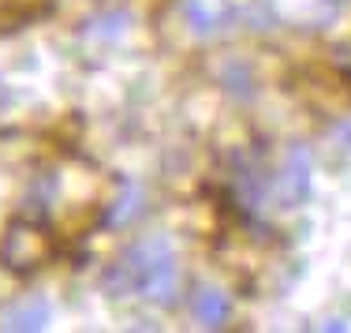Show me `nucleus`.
<instances>
[{
	"instance_id": "1",
	"label": "nucleus",
	"mask_w": 351,
	"mask_h": 333,
	"mask_svg": "<svg viewBox=\"0 0 351 333\" xmlns=\"http://www.w3.org/2000/svg\"><path fill=\"white\" fill-rule=\"evenodd\" d=\"M131 259L138 266V281H142V296L149 303L169 307L176 303V292H180V270H176V251L165 236H146L138 244L128 247Z\"/></svg>"
},
{
	"instance_id": "2",
	"label": "nucleus",
	"mask_w": 351,
	"mask_h": 333,
	"mask_svg": "<svg viewBox=\"0 0 351 333\" xmlns=\"http://www.w3.org/2000/svg\"><path fill=\"white\" fill-rule=\"evenodd\" d=\"M53 259V236H49L45 225L38 221H12L0 232V266L15 277H30L41 266Z\"/></svg>"
},
{
	"instance_id": "3",
	"label": "nucleus",
	"mask_w": 351,
	"mask_h": 333,
	"mask_svg": "<svg viewBox=\"0 0 351 333\" xmlns=\"http://www.w3.org/2000/svg\"><path fill=\"white\" fill-rule=\"evenodd\" d=\"M311 172H314V161H311V150L306 146H288V154H284V165L277 172V180H273V198H277L280 206H303L306 195H311Z\"/></svg>"
},
{
	"instance_id": "4",
	"label": "nucleus",
	"mask_w": 351,
	"mask_h": 333,
	"mask_svg": "<svg viewBox=\"0 0 351 333\" xmlns=\"http://www.w3.org/2000/svg\"><path fill=\"white\" fill-rule=\"evenodd\" d=\"M180 12H183V23H187L198 38H213L232 23L228 0H183Z\"/></svg>"
},
{
	"instance_id": "5",
	"label": "nucleus",
	"mask_w": 351,
	"mask_h": 333,
	"mask_svg": "<svg viewBox=\"0 0 351 333\" xmlns=\"http://www.w3.org/2000/svg\"><path fill=\"white\" fill-rule=\"evenodd\" d=\"M49 319H53V303H49L45 296H27L0 314V326L19 330V333H34V330H45Z\"/></svg>"
},
{
	"instance_id": "6",
	"label": "nucleus",
	"mask_w": 351,
	"mask_h": 333,
	"mask_svg": "<svg viewBox=\"0 0 351 333\" xmlns=\"http://www.w3.org/2000/svg\"><path fill=\"white\" fill-rule=\"evenodd\" d=\"M101 292L108 299H128V296H142V281H138V266L131 259V251H123L116 262L105 266L101 273Z\"/></svg>"
},
{
	"instance_id": "7",
	"label": "nucleus",
	"mask_w": 351,
	"mask_h": 333,
	"mask_svg": "<svg viewBox=\"0 0 351 333\" xmlns=\"http://www.w3.org/2000/svg\"><path fill=\"white\" fill-rule=\"evenodd\" d=\"M191 311H195V322L206 326V330H221L224 322L232 319L228 296H224L221 288H213V285H202L195 296H191Z\"/></svg>"
},
{
	"instance_id": "8",
	"label": "nucleus",
	"mask_w": 351,
	"mask_h": 333,
	"mask_svg": "<svg viewBox=\"0 0 351 333\" xmlns=\"http://www.w3.org/2000/svg\"><path fill=\"white\" fill-rule=\"evenodd\" d=\"M142 210H146V191H142V184L138 180H123L116 203L108 206V225H131Z\"/></svg>"
},
{
	"instance_id": "9",
	"label": "nucleus",
	"mask_w": 351,
	"mask_h": 333,
	"mask_svg": "<svg viewBox=\"0 0 351 333\" xmlns=\"http://www.w3.org/2000/svg\"><path fill=\"white\" fill-rule=\"evenodd\" d=\"M221 87L224 94H232L236 102H247V97H254L258 82H254V68H250L247 60H228L221 68Z\"/></svg>"
},
{
	"instance_id": "10",
	"label": "nucleus",
	"mask_w": 351,
	"mask_h": 333,
	"mask_svg": "<svg viewBox=\"0 0 351 333\" xmlns=\"http://www.w3.org/2000/svg\"><path fill=\"white\" fill-rule=\"evenodd\" d=\"M128 27H131V15L123 8H108L90 23V38H120Z\"/></svg>"
},
{
	"instance_id": "11",
	"label": "nucleus",
	"mask_w": 351,
	"mask_h": 333,
	"mask_svg": "<svg viewBox=\"0 0 351 333\" xmlns=\"http://www.w3.org/2000/svg\"><path fill=\"white\" fill-rule=\"evenodd\" d=\"M332 143L351 154V116H344V120H340L337 128H332Z\"/></svg>"
},
{
	"instance_id": "12",
	"label": "nucleus",
	"mask_w": 351,
	"mask_h": 333,
	"mask_svg": "<svg viewBox=\"0 0 351 333\" xmlns=\"http://www.w3.org/2000/svg\"><path fill=\"white\" fill-rule=\"evenodd\" d=\"M332 60H337L340 68H344V71L351 75V41H340V45L332 49Z\"/></svg>"
},
{
	"instance_id": "13",
	"label": "nucleus",
	"mask_w": 351,
	"mask_h": 333,
	"mask_svg": "<svg viewBox=\"0 0 351 333\" xmlns=\"http://www.w3.org/2000/svg\"><path fill=\"white\" fill-rule=\"evenodd\" d=\"M4 105H8V82L0 79V109H4Z\"/></svg>"
}]
</instances>
